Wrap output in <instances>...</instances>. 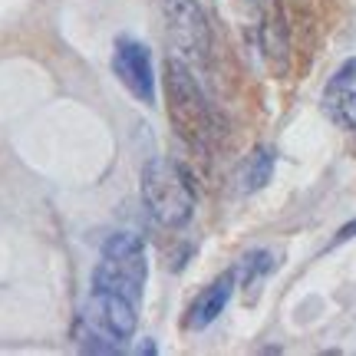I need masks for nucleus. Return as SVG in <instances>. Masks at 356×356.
<instances>
[{
  "instance_id": "5",
  "label": "nucleus",
  "mask_w": 356,
  "mask_h": 356,
  "mask_svg": "<svg viewBox=\"0 0 356 356\" xmlns=\"http://www.w3.org/2000/svg\"><path fill=\"white\" fill-rule=\"evenodd\" d=\"M113 73L126 86V92H132L139 102H145V106L155 102V70H152V53H149L145 43L132 37L115 40Z\"/></svg>"
},
{
  "instance_id": "9",
  "label": "nucleus",
  "mask_w": 356,
  "mask_h": 356,
  "mask_svg": "<svg viewBox=\"0 0 356 356\" xmlns=\"http://www.w3.org/2000/svg\"><path fill=\"white\" fill-rule=\"evenodd\" d=\"M353 83H356V56H353V60H346V63L333 73V79L327 83V89H323V109H327L330 115L337 113V106L350 96Z\"/></svg>"
},
{
  "instance_id": "6",
  "label": "nucleus",
  "mask_w": 356,
  "mask_h": 356,
  "mask_svg": "<svg viewBox=\"0 0 356 356\" xmlns=\"http://www.w3.org/2000/svg\"><path fill=\"white\" fill-rule=\"evenodd\" d=\"M234 284H238L234 270H225L221 277L211 280V284L195 297L188 317H185V327H188V330H204L208 323H215V320L225 314V307H228L231 293H234Z\"/></svg>"
},
{
  "instance_id": "3",
  "label": "nucleus",
  "mask_w": 356,
  "mask_h": 356,
  "mask_svg": "<svg viewBox=\"0 0 356 356\" xmlns=\"http://www.w3.org/2000/svg\"><path fill=\"white\" fill-rule=\"evenodd\" d=\"M145 274H149V264H145L142 238L119 231L102 244V261L92 270V291L119 293L132 304H139L142 291H145Z\"/></svg>"
},
{
  "instance_id": "11",
  "label": "nucleus",
  "mask_w": 356,
  "mask_h": 356,
  "mask_svg": "<svg viewBox=\"0 0 356 356\" xmlns=\"http://www.w3.org/2000/svg\"><path fill=\"white\" fill-rule=\"evenodd\" d=\"M333 119H340L343 126L356 129V89H350V96H346L340 106H337V113H333Z\"/></svg>"
},
{
  "instance_id": "10",
  "label": "nucleus",
  "mask_w": 356,
  "mask_h": 356,
  "mask_svg": "<svg viewBox=\"0 0 356 356\" xmlns=\"http://www.w3.org/2000/svg\"><path fill=\"white\" fill-rule=\"evenodd\" d=\"M274 172V152L270 149H254V155L244 162L241 168V188L244 191H257L261 185H267V178Z\"/></svg>"
},
{
  "instance_id": "2",
  "label": "nucleus",
  "mask_w": 356,
  "mask_h": 356,
  "mask_svg": "<svg viewBox=\"0 0 356 356\" xmlns=\"http://www.w3.org/2000/svg\"><path fill=\"white\" fill-rule=\"evenodd\" d=\"M142 202L162 228H185L195 215V188L172 159H149L142 168Z\"/></svg>"
},
{
  "instance_id": "8",
  "label": "nucleus",
  "mask_w": 356,
  "mask_h": 356,
  "mask_svg": "<svg viewBox=\"0 0 356 356\" xmlns=\"http://www.w3.org/2000/svg\"><path fill=\"white\" fill-rule=\"evenodd\" d=\"M274 270H277V254H274V251H264V248H257V251H248V254L238 261L234 277H238V284L248 291V300H254L257 287H261Z\"/></svg>"
},
{
  "instance_id": "7",
  "label": "nucleus",
  "mask_w": 356,
  "mask_h": 356,
  "mask_svg": "<svg viewBox=\"0 0 356 356\" xmlns=\"http://www.w3.org/2000/svg\"><path fill=\"white\" fill-rule=\"evenodd\" d=\"M261 43L267 50V63L274 73H284L287 66V56H291V33H287V24H284V10L277 3H270L264 24H261Z\"/></svg>"
},
{
  "instance_id": "12",
  "label": "nucleus",
  "mask_w": 356,
  "mask_h": 356,
  "mask_svg": "<svg viewBox=\"0 0 356 356\" xmlns=\"http://www.w3.org/2000/svg\"><path fill=\"white\" fill-rule=\"evenodd\" d=\"M350 238H356V221H350V225H343V228L337 231L333 244H343V241H350Z\"/></svg>"
},
{
  "instance_id": "1",
  "label": "nucleus",
  "mask_w": 356,
  "mask_h": 356,
  "mask_svg": "<svg viewBox=\"0 0 356 356\" xmlns=\"http://www.w3.org/2000/svg\"><path fill=\"white\" fill-rule=\"evenodd\" d=\"M162 92H165L168 122L181 142H188L195 152H211L215 139L221 136V119L211 99L204 96L191 66L181 56H168L162 73Z\"/></svg>"
},
{
  "instance_id": "4",
  "label": "nucleus",
  "mask_w": 356,
  "mask_h": 356,
  "mask_svg": "<svg viewBox=\"0 0 356 356\" xmlns=\"http://www.w3.org/2000/svg\"><path fill=\"white\" fill-rule=\"evenodd\" d=\"M172 47L188 66H204L211 53V26L202 10V0H159Z\"/></svg>"
}]
</instances>
